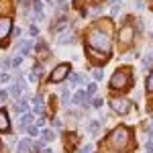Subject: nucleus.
Wrapping results in <instances>:
<instances>
[{"instance_id":"nucleus-1","label":"nucleus","mask_w":153,"mask_h":153,"mask_svg":"<svg viewBox=\"0 0 153 153\" xmlns=\"http://www.w3.org/2000/svg\"><path fill=\"white\" fill-rule=\"evenodd\" d=\"M88 45L92 49H98V51H106V53L112 47L108 35H106L104 31H100V29H92V31L88 33Z\"/></svg>"},{"instance_id":"nucleus-2","label":"nucleus","mask_w":153,"mask_h":153,"mask_svg":"<svg viewBox=\"0 0 153 153\" xmlns=\"http://www.w3.org/2000/svg\"><path fill=\"white\" fill-rule=\"evenodd\" d=\"M131 71L129 70H117L110 78V88L112 90H129L131 88Z\"/></svg>"},{"instance_id":"nucleus-3","label":"nucleus","mask_w":153,"mask_h":153,"mask_svg":"<svg viewBox=\"0 0 153 153\" xmlns=\"http://www.w3.org/2000/svg\"><path fill=\"white\" fill-rule=\"evenodd\" d=\"M131 141V131L127 127H117V129L110 133V143H112V147H117V149H125Z\"/></svg>"},{"instance_id":"nucleus-4","label":"nucleus","mask_w":153,"mask_h":153,"mask_svg":"<svg viewBox=\"0 0 153 153\" xmlns=\"http://www.w3.org/2000/svg\"><path fill=\"white\" fill-rule=\"evenodd\" d=\"M110 108H112L114 112H118V114H127L131 110V102L127 98H112V100H110Z\"/></svg>"},{"instance_id":"nucleus-5","label":"nucleus","mask_w":153,"mask_h":153,"mask_svg":"<svg viewBox=\"0 0 153 153\" xmlns=\"http://www.w3.org/2000/svg\"><path fill=\"white\" fill-rule=\"evenodd\" d=\"M71 68L68 65V63H59L55 70L51 71V82H61V80H65L68 76H70Z\"/></svg>"},{"instance_id":"nucleus-6","label":"nucleus","mask_w":153,"mask_h":153,"mask_svg":"<svg viewBox=\"0 0 153 153\" xmlns=\"http://www.w3.org/2000/svg\"><path fill=\"white\" fill-rule=\"evenodd\" d=\"M135 39V29L127 25V27H123L120 31H118V41L123 43V45H131V41Z\"/></svg>"},{"instance_id":"nucleus-7","label":"nucleus","mask_w":153,"mask_h":153,"mask_svg":"<svg viewBox=\"0 0 153 153\" xmlns=\"http://www.w3.org/2000/svg\"><path fill=\"white\" fill-rule=\"evenodd\" d=\"M10 31H12V21L8 16H6V19H0V41L6 39Z\"/></svg>"},{"instance_id":"nucleus-8","label":"nucleus","mask_w":153,"mask_h":153,"mask_svg":"<svg viewBox=\"0 0 153 153\" xmlns=\"http://www.w3.org/2000/svg\"><path fill=\"white\" fill-rule=\"evenodd\" d=\"M23 90H25V82H23V80H16V82L10 86V94L16 96V98L21 96V92H23Z\"/></svg>"},{"instance_id":"nucleus-9","label":"nucleus","mask_w":153,"mask_h":153,"mask_svg":"<svg viewBox=\"0 0 153 153\" xmlns=\"http://www.w3.org/2000/svg\"><path fill=\"white\" fill-rule=\"evenodd\" d=\"M88 53H90V55H92V59H94V61H98V63H106V61H108V55H102V53H98V51H96V49H88Z\"/></svg>"},{"instance_id":"nucleus-10","label":"nucleus","mask_w":153,"mask_h":153,"mask_svg":"<svg viewBox=\"0 0 153 153\" xmlns=\"http://www.w3.org/2000/svg\"><path fill=\"white\" fill-rule=\"evenodd\" d=\"M10 129V120H8V114L4 110H0V131H8Z\"/></svg>"},{"instance_id":"nucleus-11","label":"nucleus","mask_w":153,"mask_h":153,"mask_svg":"<svg viewBox=\"0 0 153 153\" xmlns=\"http://www.w3.org/2000/svg\"><path fill=\"white\" fill-rule=\"evenodd\" d=\"M33 108H35V112H43V98L41 96L33 98Z\"/></svg>"},{"instance_id":"nucleus-12","label":"nucleus","mask_w":153,"mask_h":153,"mask_svg":"<svg viewBox=\"0 0 153 153\" xmlns=\"http://www.w3.org/2000/svg\"><path fill=\"white\" fill-rule=\"evenodd\" d=\"M19 112H27L29 110V102L25 100V98H19V102H16V106H14Z\"/></svg>"},{"instance_id":"nucleus-13","label":"nucleus","mask_w":153,"mask_h":153,"mask_svg":"<svg viewBox=\"0 0 153 153\" xmlns=\"http://www.w3.org/2000/svg\"><path fill=\"white\" fill-rule=\"evenodd\" d=\"M29 149H31V141H29V139H25L23 143H19L16 153H29Z\"/></svg>"},{"instance_id":"nucleus-14","label":"nucleus","mask_w":153,"mask_h":153,"mask_svg":"<svg viewBox=\"0 0 153 153\" xmlns=\"http://www.w3.org/2000/svg\"><path fill=\"white\" fill-rule=\"evenodd\" d=\"M31 123H33V117H31L29 112H25V114H23V120H21V129H27Z\"/></svg>"},{"instance_id":"nucleus-15","label":"nucleus","mask_w":153,"mask_h":153,"mask_svg":"<svg viewBox=\"0 0 153 153\" xmlns=\"http://www.w3.org/2000/svg\"><path fill=\"white\" fill-rule=\"evenodd\" d=\"M41 137H43V141H53V139H55V133L49 131V129H45L43 133H41Z\"/></svg>"},{"instance_id":"nucleus-16","label":"nucleus","mask_w":153,"mask_h":153,"mask_svg":"<svg viewBox=\"0 0 153 153\" xmlns=\"http://www.w3.org/2000/svg\"><path fill=\"white\" fill-rule=\"evenodd\" d=\"M59 43H61V45H65V43H71V41H74V35H71V33H65V35H61L57 39Z\"/></svg>"},{"instance_id":"nucleus-17","label":"nucleus","mask_w":153,"mask_h":153,"mask_svg":"<svg viewBox=\"0 0 153 153\" xmlns=\"http://www.w3.org/2000/svg\"><path fill=\"white\" fill-rule=\"evenodd\" d=\"M31 45H33V41L29 39V41H25V45H21V55H27L29 53V49H31Z\"/></svg>"},{"instance_id":"nucleus-18","label":"nucleus","mask_w":153,"mask_h":153,"mask_svg":"<svg viewBox=\"0 0 153 153\" xmlns=\"http://www.w3.org/2000/svg\"><path fill=\"white\" fill-rule=\"evenodd\" d=\"M70 82H71V86L80 84V82H82V76H80V74H71V76H70Z\"/></svg>"},{"instance_id":"nucleus-19","label":"nucleus","mask_w":153,"mask_h":153,"mask_svg":"<svg viewBox=\"0 0 153 153\" xmlns=\"http://www.w3.org/2000/svg\"><path fill=\"white\" fill-rule=\"evenodd\" d=\"M96 94V84H88V88H86V96L90 98V96Z\"/></svg>"},{"instance_id":"nucleus-20","label":"nucleus","mask_w":153,"mask_h":153,"mask_svg":"<svg viewBox=\"0 0 153 153\" xmlns=\"http://www.w3.org/2000/svg\"><path fill=\"white\" fill-rule=\"evenodd\" d=\"M88 129H90V133H94V135H96V133H98V129H100V123H98V120H92Z\"/></svg>"},{"instance_id":"nucleus-21","label":"nucleus","mask_w":153,"mask_h":153,"mask_svg":"<svg viewBox=\"0 0 153 153\" xmlns=\"http://www.w3.org/2000/svg\"><path fill=\"white\" fill-rule=\"evenodd\" d=\"M80 153H94V145H92V143L84 145V147H82V151H80Z\"/></svg>"},{"instance_id":"nucleus-22","label":"nucleus","mask_w":153,"mask_h":153,"mask_svg":"<svg viewBox=\"0 0 153 153\" xmlns=\"http://www.w3.org/2000/svg\"><path fill=\"white\" fill-rule=\"evenodd\" d=\"M147 90H149V92H153V71L147 76Z\"/></svg>"},{"instance_id":"nucleus-23","label":"nucleus","mask_w":153,"mask_h":153,"mask_svg":"<svg viewBox=\"0 0 153 153\" xmlns=\"http://www.w3.org/2000/svg\"><path fill=\"white\" fill-rule=\"evenodd\" d=\"M33 74H35L37 78H39V80H41V78H43V68H41V65H37L35 70H33Z\"/></svg>"},{"instance_id":"nucleus-24","label":"nucleus","mask_w":153,"mask_h":153,"mask_svg":"<svg viewBox=\"0 0 153 153\" xmlns=\"http://www.w3.org/2000/svg\"><path fill=\"white\" fill-rule=\"evenodd\" d=\"M118 6H120L118 2H114V4L110 6V14H112V16H117V14H118Z\"/></svg>"},{"instance_id":"nucleus-25","label":"nucleus","mask_w":153,"mask_h":153,"mask_svg":"<svg viewBox=\"0 0 153 153\" xmlns=\"http://www.w3.org/2000/svg\"><path fill=\"white\" fill-rule=\"evenodd\" d=\"M21 61H23V57L19 55V57H14V59L10 61V65H12V68H19V65H21Z\"/></svg>"},{"instance_id":"nucleus-26","label":"nucleus","mask_w":153,"mask_h":153,"mask_svg":"<svg viewBox=\"0 0 153 153\" xmlns=\"http://www.w3.org/2000/svg\"><path fill=\"white\" fill-rule=\"evenodd\" d=\"M61 98H63V104H68V102H70V90H63Z\"/></svg>"},{"instance_id":"nucleus-27","label":"nucleus","mask_w":153,"mask_h":153,"mask_svg":"<svg viewBox=\"0 0 153 153\" xmlns=\"http://www.w3.org/2000/svg\"><path fill=\"white\" fill-rule=\"evenodd\" d=\"M92 74H94V80H102V78H104V74H102L100 70H94Z\"/></svg>"},{"instance_id":"nucleus-28","label":"nucleus","mask_w":153,"mask_h":153,"mask_svg":"<svg viewBox=\"0 0 153 153\" xmlns=\"http://www.w3.org/2000/svg\"><path fill=\"white\" fill-rule=\"evenodd\" d=\"M102 104H104V100H100V98H96L94 102H92V106H94V108H100Z\"/></svg>"},{"instance_id":"nucleus-29","label":"nucleus","mask_w":153,"mask_h":153,"mask_svg":"<svg viewBox=\"0 0 153 153\" xmlns=\"http://www.w3.org/2000/svg\"><path fill=\"white\" fill-rule=\"evenodd\" d=\"M8 80H10V76H8V74H0V84L8 82Z\"/></svg>"},{"instance_id":"nucleus-30","label":"nucleus","mask_w":153,"mask_h":153,"mask_svg":"<svg viewBox=\"0 0 153 153\" xmlns=\"http://www.w3.org/2000/svg\"><path fill=\"white\" fill-rule=\"evenodd\" d=\"M29 33H31V35H33V37H37V35H39V29H37L35 25H33V27L29 29Z\"/></svg>"},{"instance_id":"nucleus-31","label":"nucleus","mask_w":153,"mask_h":153,"mask_svg":"<svg viewBox=\"0 0 153 153\" xmlns=\"http://www.w3.org/2000/svg\"><path fill=\"white\" fill-rule=\"evenodd\" d=\"M29 4H31V0H21V6L23 8H29Z\"/></svg>"},{"instance_id":"nucleus-32","label":"nucleus","mask_w":153,"mask_h":153,"mask_svg":"<svg viewBox=\"0 0 153 153\" xmlns=\"http://www.w3.org/2000/svg\"><path fill=\"white\" fill-rule=\"evenodd\" d=\"M53 125H55V127H57V129H61V127H63V123H61V120H59V118H55V120H53Z\"/></svg>"},{"instance_id":"nucleus-33","label":"nucleus","mask_w":153,"mask_h":153,"mask_svg":"<svg viewBox=\"0 0 153 153\" xmlns=\"http://www.w3.org/2000/svg\"><path fill=\"white\" fill-rule=\"evenodd\" d=\"M29 133H31V135H37L39 129H37V127H29Z\"/></svg>"},{"instance_id":"nucleus-34","label":"nucleus","mask_w":153,"mask_h":153,"mask_svg":"<svg viewBox=\"0 0 153 153\" xmlns=\"http://www.w3.org/2000/svg\"><path fill=\"white\" fill-rule=\"evenodd\" d=\"M151 59H153V55H149V57H145V61H143V65H149V63H151Z\"/></svg>"},{"instance_id":"nucleus-35","label":"nucleus","mask_w":153,"mask_h":153,"mask_svg":"<svg viewBox=\"0 0 153 153\" xmlns=\"http://www.w3.org/2000/svg\"><path fill=\"white\" fill-rule=\"evenodd\" d=\"M37 125H39V127H43V125H45V117L39 118V120H37Z\"/></svg>"},{"instance_id":"nucleus-36","label":"nucleus","mask_w":153,"mask_h":153,"mask_svg":"<svg viewBox=\"0 0 153 153\" xmlns=\"http://www.w3.org/2000/svg\"><path fill=\"white\" fill-rule=\"evenodd\" d=\"M147 151H149V153H151V151H153V143H151V141L147 143Z\"/></svg>"},{"instance_id":"nucleus-37","label":"nucleus","mask_w":153,"mask_h":153,"mask_svg":"<svg viewBox=\"0 0 153 153\" xmlns=\"http://www.w3.org/2000/svg\"><path fill=\"white\" fill-rule=\"evenodd\" d=\"M92 2H94V4H100V2H102V0H92Z\"/></svg>"},{"instance_id":"nucleus-38","label":"nucleus","mask_w":153,"mask_h":153,"mask_svg":"<svg viewBox=\"0 0 153 153\" xmlns=\"http://www.w3.org/2000/svg\"><path fill=\"white\" fill-rule=\"evenodd\" d=\"M43 153H53V151H49V149H43Z\"/></svg>"},{"instance_id":"nucleus-39","label":"nucleus","mask_w":153,"mask_h":153,"mask_svg":"<svg viewBox=\"0 0 153 153\" xmlns=\"http://www.w3.org/2000/svg\"><path fill=\"white\" fill-rule=\"evenodd\" d=\"M57 2H59V4H65V0H57Z\"/></svg>"},{"instance_id":"nucleus-40","label":"nucleus","mask_w":153,"mask_h":153,"mask_svg":"<svg viewBox=\"0 0 153 153\" xmlns=\"http://www.w3.org/2000/svg\"><path fill=\"white\" fill-rule=\"evenodd\" d=\"M151 137H153V127H151Z\"/></svg>"}]
</instances>
